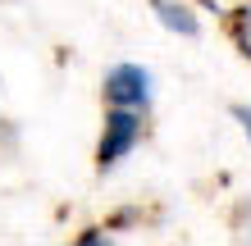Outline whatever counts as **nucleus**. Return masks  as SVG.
Here are the masks:
<instances>
[{
	"label": "nucleus",
	"mask_w": 251,
	"mask_h": 246,
	"mask_svg": "<svg viewBox=\"0 0 251 246\" xmlns=\"http://www.w3.org/2000/svg\"><path fill=\"white\" fill-rule=\"evenodd\" d=\"M146 137V114L137 110H105L100 123V141H96V173H114Z\"/></svg>",
	"instance_id": "1"
},
{
	"label": "nucleus",
	"mask_w": 251,
	"mask_h": 246,
	"mask_svg": "<svg viewBox=\"0 0 251 246\" xmlns=\"http://www.w3.org/2000/svg\"><path fill=\"white\" fill-rule=\"evenodd\" d=\"M100 100H105V110H137L146 114L151 110V100H155V78H151V68H142V64H114L105 82H100Z\"/></svg>",
	"instance_id": "2"
},
{
	"label": "nucleus",
	"mask_w": 251,
	"mask_h": 246,
	"mask_svg": "<svg viewBox=\"0 0 251 246\" xmlns=\"http://www.w3.org/2000/svg\"><path fill=\"white\" fill-rule=\"evenodd\" d=\"M151 14H155V23L165 27V32L183 37V41L201 37V19H197V9H192L187 0H151Z\"/></svg>",
	"instance_id": "3"
},
{
	"label": "nucleus",
	"mask_w": 251,
	"mask_h": 246,
	"mask_svg": "<svg viewBox=\"0 0 251 246\" xmlns=\"http://www.w3.org/2000/svg\"><path fill=\"white\" fill-rule=\"evenodd\" d=\"M251 0H201V9H210L215 19H233V14H242Z\"/></svg>",
	"instance_id": "4"
},
{
	"label": "nucleus",
	"mask_w": 251,
	"mask_h": 246,
	"mask_svg": "<svg viewBox=\"0 0 251 246\" xmlns=\"http://www.w3.org/2000/svg\"><path fill=\"white\" fill-rule=\"evenodd\" d=\"M69 246H114V237H110V228H82Z\"/></svg>",
	"instance_id": "5"
},
{
	"label": "nucleus",
	"mask_w": 251,
	"mask_h": 246,
	"mask_svg": "<svg viewBox=\"0 0 251 246\" xmlns=\"http://www.w3.org/2000/svg\"><path fill=\"white\" fill-rule=\"evenodd\" d=\"M228 114H233V123L242 128V137H247V146H251V105L238 100V105H228Z\"/></svg>",
	"instance_id": "6"
}]
</instances>
